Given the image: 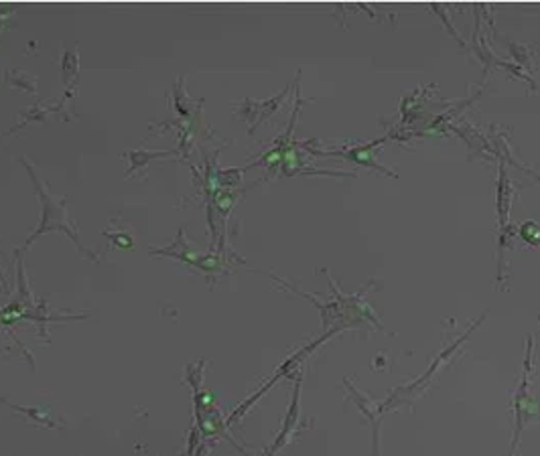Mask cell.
<instances>
[{"label": "cell", "instance_id": "1", "mask_svg": "<svg viewBox=\"0 0 540 456\" xmlns=\"http://www.w3.org/2000/svg\"><path fill=\"white\" fill-rule=\"evenodd\" d=\"M23 162H25V167H27V171L31 174L33 183H35V189H37V195H39V201H41V221H39V227L35 229V234L29 236L27 239V244L25 246H31V241H35L37 237L41 236V234H45V232H51V229H59V232H65L67 236L71 237V241L80 248L83 256H88V258H92V260H98V256L92 253L90 250H86L83 246H81V241L76 236V225L71 223L69 220V215H67V209H65V199H57V197H53L51 195V191H49L47 183L39 176V173L33 169L31 164L27 162V158H23Z\"/></svg>", "mask_w": 540, "mask_h": 456}, {"label": "cell", "instance_id": "2", "mask_svg": "<svg viewBox=\"0 0 540 456\" xmlns=\"http://www.w3.org/2000/svg\"><path fill=\"white\" fill-rule=\"evenodd\" d=\"M173 152H177V148L175 150H155V152H148V150H128V157L132 160V167L128 169V174L132 173L134 169H139V167L148 164L153 158L167 157V155H173Z\"/></svg>", "mask_w": 540, "mask_h": 456}, {"label": "cell", "instance_id": "3", "mask_svg": "<svg viewBox=\"0 0 540 456\" xmlns=\"http://www.w3.org/2000/svg\"><path fill=\"white\" fill-rule=\"evenodd\" d=\"M78 73V55L76 51H64V57H61V78H64L65 83H69V79L76 78Z\"/></svg>", "mask_w": 540, "mask_h": 456}, {"label": "cell", "instance_id": "4", "mask_svg": "<svg viewBox=\"0 0 540 456\" xmlns=\"http://www.w3.org/2000/svg\"><path fill=\"white\" fill-rule=\"evenodd\" d=\"M6 78L11 79L13 78V81H15L16 85H23V88H27L29 92H37V85H35V78H29V76H23V73H18V71H6Z\"/></svg>", "mask_w": 540, "mask_h": 456}]
</instances>
